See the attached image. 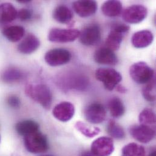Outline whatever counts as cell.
Here are the masks:
<instances>
[{
    "label": "cell",
    "mask_w": 156,
    "mask_h": 156,
    "mask_svg": "<svg viewBox=\"0 0 156 156\" xmlns=\"http://www.w3.org/2000/svg\"><path fill=\"white\" fill-rule=\"evenodd\" d=\"M51 156V155H45V156Z\"/></svg>",
    "instance_id": "36"
},
{
    "label": "cell",
    "mask_w": 156,
    "mask_h": 156,
    "mask_svg": "<svg viewBox=\"0 0 156 156\" xmlns=\"http://www.w3.org/2000/svg\"><path fill=\"white\" fill-rule=\"evenodd\" d=\"M156 81L153 78L148 83L143 89V95L148 101H154L156 100Z\"/></svg>",
    "instance_id": "29"
},
{
    "label": "cell",
    "mask_w": 156,
    "mask_h": 156,
    "mask_svg": "<svg viewBox=\"0 0 156 156\" xmlns=\"http://www.w3.org/2000/svg\"><path fill=\"white\" fill-rule=\"evenodd\" d=\"M103 13L109 17H116L122 12V4L119 1L109 0L105 2L101 5Z\"/></svg>",
    "instance_id": "18"
},
{
    "label": "cell",
    "mask_w": 156,
    "mask_h": 156,
    "mask_svg": "<svg viewBox=\"0 0 156 156\" xmlns=\"http://www.w3.org/2000/svg\"><path fill=\"white\" fill-rule=\"evenodd\" d=\"M53 17L57 22L68 24L73 20V13L68 7L62 5L55 9L53 12Z\"/></svg>",
    "instance_id": "21"
},
{
    "label": "cell",
    "mask_w": 156,
    "mask_h": 156,
    "mask_svg": "<svg viewBox=\"0 0 156 156\" xmlns=\"http://www.w3.org/2000/svg\"><path fill=\"white\" fill-rule=\"evenodd\" d=\"M95 78L103 83L104 87L108 90H113L122 81L121 74L114 69L99 68L95 71Z\"/></svg>",
    "instance_id": "4"
},
{
    "label": "cell",
    "mask_w": 156,
    "mask_h": 156,
    "mask_svg": "<svg viewBox=\"0 0 156 156\" xmlns=\"http://www.w3.org/2000/svg\"><path fill=\"white\" fill-rule=\"evenodd\" d=\"M148 14L147 9L140 4L133 5L127 7L123 12V20L130 24H137L143 21Z\"/></svg>",
    "instance_id": "9"
},
{
    "label": "cell",
    "mask_w": 156,
    "mask_h": 156,
    "mask_svg": "<svg viewBox=\"0 0 156 156\" xmlns=\"http://www.w3.org/2000/svg\"><path fill=\"white\" fill-rule=\"evenodd\" d=\"M75 128L77 129L80 133H81L84 136L92 138L99 134L100 129L97 127H90L87 126L84 123L78 121L75 125Z\"/></svg>",
    "instance_id": "25"
},
{
    "label": "cell",
    "mask_w": 156,
    "mask_h": 156,
    "mask_svg": "<svg viewBox=\"0 0 156 156\" xmlns=\"http://www.w3.org/2000/svg\"><path fill=\"white\" fill-rule=\"evenodd\" d=\"M131 78L138 84H146L154 78V72L146 63L140 62L133 65L129 69Z\"/></svg>",
    "instance_id": "3"
},
{
    "label": "cell",
    "mask_w": 156,
    "mask_h": 156,
    "mask_svg": "<svg viewBox=\"0 0 156 156\" xmlns=\"http://www.w3.org/2000/svg\"><path fill=\"white\" fill-rule=\"evenodd\" d=\"M40 45L39 39L33 34H29L19 44L18 50L21 54H30L37 51Z\"/></svg>",
    "instance_id": "17"
},
{
    "label": "cell",
    "mask_w": 156,
    "mask_h": 156,
    "mask_svg": "<svg viewBox=\"0 0 156 156\" xmlns=\"http://www.w3.org/2000/svg\"><path fill=\"white\" fill-rule=\"evenodd\" d=\"M0 142H1V137H0Z\"/></svg>",
    "instance_id": "37"
},
{
    "label": "cell",
    "mask_w": 156,
    "mask_h": 156,
    "mask_svg": "<svg viewBox=\"0 0 156 156\" xmlns=\"http://www.w3.org/2000/svg\"><path fill=\"white\" fill-rule=\"evenodd\" d=\"M7 104L13 109H17L20 106V100L16 95H10L7 99Z\"/></svg>",
    "instance_id": "31"
},
{
    "label": "cell",
    "mask_w": 156,
    "mask_h": 156,
    "mask_svg": "<svg viewBox=\"0 0 156 156\" xmlns=\"http://www.w3.org/2000/svg\"><path fill=\"white\" fill-rule=\"evenodd\" d=\"M148 156H156V151H153L151 154H150V155Z\"/></svg>",
    "instance_id": "35"
},
{
    "label": "cell",
    "mask_w": 156,
    "mask_h": 156,
    "mask_svg": "<svg viewBox=\"0 0 156 156\" xmlns=\"http://www.w3.org/2000/svg\"><path fill=\"white\" fill-rule=\"evenodd\" d=\"M24 144L26 150L33 154L43 153L49 149L46 136L39 131L24 136Z\"/></svg>",
    "instance_id": "2"
},
{
    "label": "cell",
    "mask_w": 156,
    "mask_h": 156,
    "mask_svg": "<svg viewBox=\"0 0 156 156\" xmlns=\"http://www.w3.org/2000/svg\"><path fill=\"white\" fill-rule=\"evenodd\" d=\"M116 89L118 92H119L120 93H125L126 92V87H125L124 86H123L122 85H117L116 86Z\"/></svg>",
    "instance_id": "32"
},
{
    "label": "cell",
    "mask_w": 156,
    "mask_h": 156,
    "mask_svg": "<svg viewBox=\"0 0 156 156\" xmlns=\"http://www.w3.org/2000/svg\"><path fill=\"white\" fill-rule=\"evenodd\" d=\"M80 32L76 29L54 28L48 34V40L55 43H68L74 41L80 36Z\"/></svg>",
    "instance_id": "6"
},
{
    "label": "cell",
    "mask_w": 156,
    "mask_h": 156,
    "mask_svg": "<svg viewBox=\"0 0 156 156\" xmlns=\"http://www.w3.org/2000/svg\"><path fill=\"white\" fill-rule=\"evenodd\" d=\"M153 33L148 30H143L136 32L132 38L133 45L136 48H145L149 46L153 41Z\"/></svg>",
    "instance_id": "16"
},
{
    "label": "cell",
    "mask_w": 156,
    "mask_h": 156,
    "mask_svg": "<svg viewBox=\"0 0 156 156\" xmlns=\"http://www.w3.org/2000/svg\"><path fill=\"white\" fill-rule=\"evenodd\" d=\"M130 134L135 140L142 144H148L154 138L155 130L148 125H140L133 126Z\"/></svg>",
    "instance_id": "12"
},
{
    "label": "cell",
    "mask_w": 156,
    "mask_h": 156,
    "mask_svg": "<svg viewBox=\"0 0 156 156\" xmlns=\"http://www.w3.org/2000/svg\"><path fill=\"white\" fill-rule=\"evenodd\" d=\"M106 112L101 103H93L87 106L84 111V117L87 122L92 124H99L106 119Z\"/></svg>",
    "instance_id": "11"
},
{
    "label": "cell",
    "mask_w": 156,
    "mask_h": 156,
    "mask_svg": "<svg viewBox=\"0 0 156 156\" xmlns=\"http://www.w3.org/2000/svg\"><path fill=\"white\" fill-rule=\"evenodd\" d=\"M81 156H94L93 154L90 151H85L82 153Z\"/></svg>",
    "instance_id": "33"
},
{
    "label": "cell",
    "mask_w": 156,
    "mask_h": 156,
    "mask_svg": "<svg viewBox=\"0 0 156 156\" xmlns=\"http://www.w3.org/2000/svg\"><path fill=\"white\" fill-rule=\"evenodd\" d=\"M108 133L113 138L122 139L125 137V133L123 128L114 120H110L107 126Z\"/></svg>",
    "instance_id": "27"
},
{
    "label": "cell",
    "mask_w": 156,
    "mask_h": 156,
    "mask_svg": "<svg viewBox=\"0 0 156 156\" xmlns=\"http://www.w3.org/2000/svg\"><path fill=\"white\" fill-rule=\"evenodd\" d=\"M25 34V29L20 26H12L5 28L3 35L11 42H17L21 40Z\"/></svg>",
    "instance_id": "22"
},
{
    "label": "cell",
    "mask_w": 156,
    "mask_h": 156,
    "mask_svg": "<svg viewBox=\"0 0 156 156\" xmlns=\"http://www.w3.org/2000/svg\"><path fill=\"white\" fill-rule=\"evenodd\" d=\"M76 13L82 18L94 15L97 10V3L95 1L80 0L75 1L73 4Z\"/></svg>",
    "instance_id": "14"
},
{
    "label": "cell",
    "mask_w": 156,
    "mask_h": 156,
    "mask_svg": "<svg viewBox=\"0 0 156 156\" xmlns=\"http://www.w3.org/2000/svg\"><path fill=\"white\" fill-rule=\"evenodd\" d=\"M23 73L15 68H9L4 71L1 74V80L7 83H11L23 78Z\"/></svg>",
    "instance_id": "26"
},
{
    "label": "cell",
    "mask_w": 156,
    "mask_h": 156,
    "mask_svg": "<svg viewBox=\"0 0 156 156\" xmlns=\"http://www.w3.org/2000/svg\"><path fill=\"white\" fill-rule=\"evenodd\" d=\"M129 26L125 24L114 25L106 40L107 48L113 51L118 50L125 34L129 30Z\"/></svg>",
    "instance_id": "5"
},
{
    "label": "cell",
    "mask_w": 156,
    "mask_h": 156,
    "mask_svg": "<svg viewBox=\"0 0 156 156\" xmlns=\"http://www.w3.org/2000/svg\"><path fill=\"white\" fill-rule=\"evenodd\" d=\"M17 11L12 4L9 2L0 4V23H7L13 21L17 17Z\"/></svg>",
    "instance_id": "19"
},
{
    "label": "cell",
    "mask_w": 156,
    "mask_h": 156,
    "mask_svg": "<svg viewBox=\"0 0 156 156\" xmlns=\"http://www.w3.org/2000/svg\"><path fill=\"white\" fill-rule=\"evenodd\" d=\"M114 150V142L112 139L108 137H101L95 140L90 148V152L94 156H109Z\"/></svg>",
    "instance_id": "10"
},
{
    "label": "cell",
    "mask_w": 156,
    "mask_h": 156,
    "mask_svg": "<svg viewBox=\"0 0 156 156\" xmlns=\"http://www.w3.org/2000/svg\"><path fill=\"white\" fill-rule=\"evenodd\" d=\"M17 1L20 3H23V4L28 3V2H30V1H29V0H19V1Z\"/></svg>",
    "instance_id": "34"
},
{
    "label": "cell",
    "mask_w": 156,
    "mask_h": 156,
    "mask_svg": "<svg viewBox=\"0 0 156 156\" xmlns=\"http://www.w3.org/2000/svg\"><path fill=\"white\" fill-rule=\"evenodd\" d=\"M39 125L32 120H26L19 122L15 125V129L18 134L25 136L39 131Z\"/></svg>",
    "instance_id": "20"
},
{
    "label": "cell",
    "mask_w": 156,
    "mask_h": 156,
    "mask_svg": "<svg viewBox=\"0 0 156 156\" xmlns=\"http://www.w3.org/2000/svg\"><path fill=\"white\" fill-rule=\"evenodd\" d=\"M145 148L136 143L125 145L122 150V156H145Z\"/></svg>",
    "instance_id": "24"
},
{
    "label": "cell",
    "mask_w": 156,
    "mask_h": 156,
    "mask_svg": "<svg viewBox=\"0 0 156 156\" xmlns=\"http://www.w3.org/2000/svg\"><path fill=\"white\" fill-rule=\"evenodd\" d=\"M72 55L71 52L65 49L55 48L49 51L44 56L45 62L51 66L64 65L70 62Z\"/></svg>",
    "instance_id": "7"
},
{
    "label": "cell",
    "mask_w": 156,
    "mask_h": 156,
    "mask_svg": "<svg viewBox=\"0 0 156 156\" xmlns=\"http://www.w3.org/2000/svg\"><path fill=\"white\" fill-rule=\"evenodd\" d=\"M54 117L59 121L66 122L73 119L75 114L73 104L68 101H63L57 105L52 111Z\"/></svg>",
    "instance_id": "13"
},
{
    "label": "cell",
    "mask_w": 156,
    "mask_h": 156,
    "mask_svg": "<svg viewBox=\"0 0 156 156\" xmlns=\"http://www.w3.org/2000/svg\"><path fill=\"white\" fill-rule=\"evenodd\" d=\"M139 120L142 125H149L156 123V115L154 112L150 109H144L139 114Z\"/></svg>",
    "instance_id": "28"
},
{
    "label": "cell",
    "mask_w": 156,
    "mask_h": 156,
    "mask_svg": "<svg viewBox=\"0 0 156 156\" xmlns=\"http://www.w3.org/2000/svg\"><path fill=\"white\" fill-rule=\"evenodd\" d=\"M17 17L21 21H27L31 18L32 12L27 9H21L17 12Z\"/></svg>",
    "instance_id": "30"
},
{
    "label": "cell",
    "mask_w": 156,
    "mask_h": 156,
    "mask_svg": "<svg viewBox=\"0 0 156 156\" xmlns=\"http://www.w3.org/2000/svg\"><path fill=\"white\" fill-rule=\"evenodd\" d=\"M26 95L44 108L50 109L52 102V94L49 87L44 84H27L25 88Z\"/></svg>",
    "instance_id": "1"
},
{
    "label": "cell",
    "mask_w": 156,
    "mask_h": 156,
    "mask_svg": "<svg viewBox=\"0 0 156 156\" xmlns=\"http://www.w3.org/2000/svg\"><path fill=\"white\" fill-rule=\"evenodd\" d=\"M108 107L111 115L115 118L122 117L125 112V106L122 100L118 97L112 98L109 102Z\"/></svg>",
    "instance_id": "23"
},
{
    "label": "cell",
    "mask_w": 156,
    "mask_h": 156,
    "mask_svg": "<svg viewBox=\"0 0 156 156\" xmlns=\"http://www.w3.org/2000/svg\"><path fill=\"white\" fill-rule=\"evenodd\" d=\"M95 62L100 65L114 66L118 63V58L115 53L108 48L97 49L94 55Z\"/></svg>",
    "instance_id": "15"
},
{
    "label": "cell",
    "mask_w": 156,
    "mask_h": 156,
    "mask_svg": "<svg viewBox=\"0 0 156 156\" xmlns=\"http://www.w3.org/2000/svg\"><path fill=\"white\" fill-rule=\"evenodd\" d=\"M101 37V29L98 25L92 24L85 27L80 34V41L84 46H90L98 44Z\"/></svg>",
    "instance_id": "8"
}]
</instances>
